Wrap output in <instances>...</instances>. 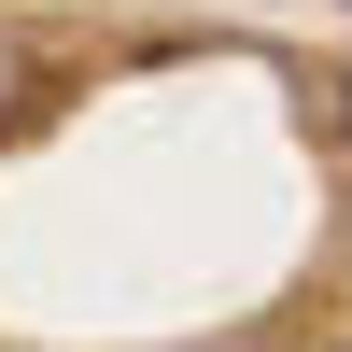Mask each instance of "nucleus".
Segmentation results:
<instances>
[{"label": "nucleus", "instance_id": "nucleus-1", "mask_svg": "<svg viewBox=\"0 0 352 352\" xmlns=\"http://www.w3.org/2000/svg\"><path fill=\"white\" fill-rule=\"evenodd\" d=\"M14 113H28V56L0 43V127H14Z\"/></svg>", "mask_w": 352, "mask_h": 352}, {"label": "nucleus", "instance_id": "nucleus-2", "mask_svg": "<svg viewBox=\"0 0 352 352\" xmlns=\"http://www.w3.org/2000/svg\"><path fill=\"white\" fill-rule=\"evenodd\" d=\"M338 127H352V71H338Z\"/></svg>", "mask_w": 352, "mask_h": 352}]
</instances>
